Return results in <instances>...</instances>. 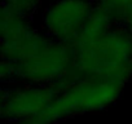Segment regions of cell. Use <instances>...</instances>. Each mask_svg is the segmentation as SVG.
Here are the masks:
<instances>
[{
  "label": "cell",
  "instance_id": "cell-4",
  "mask_svg": "<svg viewBox=\"0 0 132 124\" xmlns=\"http://www.w3.org/2000/svg\"><path fill=\"white\" fill-rule=\"evenodd\" d=\"M2 61L20 62L26 59L42 49H44L52 39L36 32L30 21L22 18L4 8H2Z\"/></svg>",
  "mask_w": 132,
  "mask_h": 124
},
{
  "label": "cell",
  "instance_id": "cell-2",
  "mask_svg": "<svg viewBox=\"0 0 132 124\" xmlns=\"http://www.w3.org/2000/svg\"><path fill=\"white\" fill-rule=\"evenodd\" d=\"M12 65L14 82L21 80L27 85L53 87L71 71L73 50L68 45L52 40L36 54Z\"/></svg>",
  "mask_w": 132,
  "mask_h": 124
},
{
  "label": "cell",
  "instance_id": "cell-1",
  "mask_svg": "<svg viewBox=\"0 0 132 124\" xmlns=\"http://www.w3.org/2000/svg\"><path fill=\"white\" fill-rule=\"evenodd\" d=\"M71 71L53 85L62 93L70 84L83 79L126 82L132 76V32L122 26H113L106 32L78 39L71 47Z\"/></svg>",
  "mask_w": 132,
  "mask_h": 124
},
{
  "label": "cell",
  "instance_id": "cell-5",
  "mask_svg": "<svg viewBox=\"0 0 132 124\" xmlns=\"http://www.w3.org/2000/svg\"><path fill=\"white\" fill-rule=\"evenodd\" d=\"M61 93L49 85H27L3 88L2 116L13 124L27 120L44 111Z\"/></svg>",
  "mask_w": 132,
  "mask_h": 124
},
{
  "label": "cell",
  "instance_id": "cell-7",
  "mask_svg": "<svg viewBox=\"0 0 132 124\" xmlns=\"http://www.w3.org/2000/svg\"><path fill=\"white\" fill-rule=\"evenodd\" d=\"M120 26L124 27V29H127L129 32H132V8L129 9V12H128L127 16L124 17V20H123V22H122Z\"/></svg>",
  "mask_w": 132,
  "mask_h": 124
},
{
  "label": "cell",
  "instance_id": "cell-3",
  "mask_svg": "<svg viewBox=\"0 0 132 124\" xmlns=\"http://www.w3.org/2000/svg\"><path fill=\"white\" fill-rule=\"evenodd\" d=\"M96 0H54L43 13L45 36L71 47L80 36Z\"/></svg>",
  "mask_w": 132,
  "mask_h": 124
},
{
  "label": "cell",
  "instance_id": "cell-6",
  "mask_svg": "<svg viewBox=\"0 0 132 124\" xmlns=\"http://www.w3.org/2000/svg\"><path fill=\"white\" fill-rule=\"evenodd\" d=\"M39 7V0H3L2 8L30 21L36 13Z\"/></svg>",
  "mask_w": 132,
  "mask_h": 124
}]
</instances>
